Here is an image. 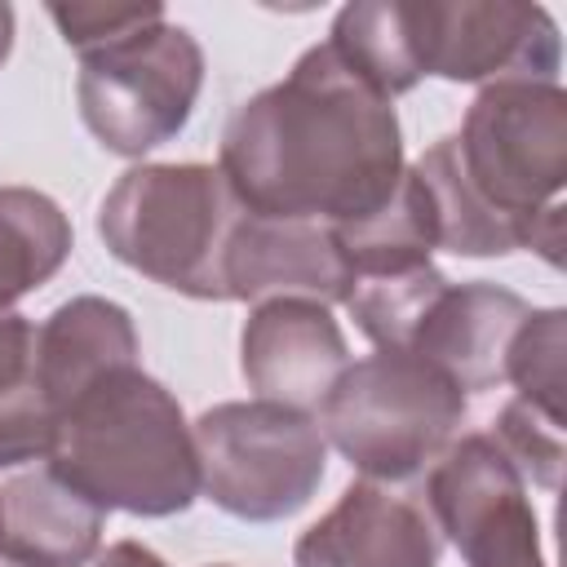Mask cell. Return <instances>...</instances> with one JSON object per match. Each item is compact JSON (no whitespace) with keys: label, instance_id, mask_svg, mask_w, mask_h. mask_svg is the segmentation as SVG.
Masks as SVG:
<instances>
[{"label":"cell","instance_id":"10","mask_svg":"<svg viewBox=\"0 0 567 567\" xmlns=\"http://www.w3.org/2000/svg\"><path fill=\"white\" fill-rule=\"evenodd\" d=\"M350 350L341 323L323 301L270 297L257 301L239 332V372L257 399L288 408H319L332 381L346 372Z\"/></svg>","mask_w":567,"mask_h":567},{"label":"cell","instance_id":"11","mask_svg":"<svg viewBox=\"0 0 567 567\" xmlns=\"http://www.w3.org/2000/svg\"><path fill=\"white\" fill-rule=\"evenodd\" d=\"M443 536L421 501L359 478L337 505L310 523L297 545V567H439Z\"/></svg>","mask_w":567,"mask_h":567},{"label":"cell","instance_id":"13","mask_svg":"<svg viewBox=\"0 0 567 567\" xmlns=\"http://www.w3.org/2000/svg\"><path fill=\"white\" fill-rule=\"evenodd\" d=\"M532 306L487 279L447 284L421 315L408 354L439 368L461 394H483L505 381V354Z\"/></svg>","mask_w":567,"mask_h":567},{"label":"cell","instance_id":"21","mask_svg":"<svg viewBox=\"0 0 567 567\" xmlns=\"http://www.w3.org/2000/svg\"><path fill=\"white\" fill-rule=\"evenodd\" d=\"M563 363H567V310H532L505 354V381L514 399L563 421Z\"/></svg>","mask_w":567,"mask_h":567},{"label":"cell","instance_id":"16","mask_svg":"<svg viewBox=\"0 0 567 567\" xmlns=\"http://www.w3.org/2000/svg\"><path fill=\"white\" fill-rule=\"evenodd\" d=\"M71 221L44 190L0 186V310L49 284L71 257Z\"/></svg>","mask_w":567,"mask_h":567},{"label":"cell","instance_id":"22","mask_svg":"<svg viewBox=\"0 0 567 567\" xmlns=\"http://www.w3.org/2000/svg\"><path fill=\"white\" fill-rule=\"evenodd\" d=\"M492 439L501 443V452L514 461V470L554 492L558 487V470H563V421L558 416H545L518 399H509L492 425Z\"/></svg>","mask_w":567,"mask_h":567},{"label":"cell","instance_id":"18","mask_svg":"<svg viewBox=\"0 0 567 567\" xmlns=\"http://www.w3.org/2000/svg\"><path fill=\"white\" fill-rule=\"evenodd\" d=\"M328 44L337 49V58L359 80H368L390 102L425 80L421 62H416V44H412L403 0H354V4H346L332 18Z\"/></svg>","mask_w":567,"mask_h":567},{"label":"cell","instance_id":"9","mask_svg":"<svg viewBox=\"0 0 567 567\" xmlns=\"http://www.w3.org/2000/svg\"><path fill=\"white\" fill-rule=\"evenodd\" d=\"M421 75L452 84L536 80L554 84L563 62L558 22L540 4L518 0H421L408 4Z\"/></svg>","mask_w":567,"mask_h":567},{"label":"cell","instance_id":"25","mask_svg":"<svg viewBox=\"0 0 567 567\" xmlns=\"http://www.w3.org/2000/svg\"><path fill=\"white\" fill-rule=\"evenodd\" d=\"M9 49H13V9H9V4H0V66H4Z\"/></svg>","mask_w":567,"mask_h":567},{"label":"cell","instance_id":"17","mask_svg":"<svg viewBox=\"0 0 567 567\" xmlns=\"http://www.w3.org/2000/svg\"><path fill=\"white\" fill-rule=\"evenodd\" d=\"M332 235H337V248L354 279L425 266L434 252V213H430V195H425L416 168L412 164L403 168L394 195L377 213H368L350 226H337Z\"/></svg>","mask_w":567,"mask_h":567},{"label":"cell","instance_id":"14","mask_svg":"<svg viewBox=\"0 0 567 567\" xmlns=\"http://www.w3.org/2000/svg\"><path fill=\"white\" fill-rule=\"evenodd\" d=\"M4 554L22 567H84L93 563L106 527V509L66 487L49 465L13 474L0 487Z\"/></svg>","mask_w":567,"mask_h":567},{"label":"cell","instance_id":"24","mask_svg":"<svg viewBox=\"0 0 567 567\" xmlns=\"http://www.w3.org/2000/svg\"><path fill=\"white\" fill-rule=\"evenodd\" d=\"M93 567H168V563L137 540H115V545H106V554H97Z\"/></svg>","mask_w":567,"mask_h":567},{"label":"cell","instance_id":"15","mask_svg":"<svg viewBox=\"0 0 567 567\" xmlns=\"http://www.w3.org/2000/svg\"><path fill=\"white\" fill-rule=\"evenodd\" d=\"M137 328L133 315L120 301L106 297H71L62 301L40 328H35V354H40V385L49 394V408H66L84 385H93L102 372L137 363Z\"/></svg>","mask_w":567,"mask_h":567},{"label":"cell","instance_id":"3","mask_svg":"<svg viewBox=\"0 0 567 567\" xmlns=\"http://www.w3.org/2000/svg\"><path fill=\"white\" fill-rule=\"evenodd\" d=\"M44 465L97 509L137 518H173L199 496V456L182 403L137 363L102 372L58 408Z\"/></svg>","mask_w":567,"mask_h":567},{"label":"cell","instance_id":"12","mask_svg":"<svg viewBox=\"0 0 567 567\" xmlns=\"http://www.w3.org/2000/svg\"><path fill=\"white\" fill-rule=\"evenodd\" d=\"M350 266L337 248L332 226L257 217L244 213L235 239L226 248V301H270V297H306L337 306L350 297Z\"/></svg>","mask_w":567,"mask_h":567},{"label":"cell","instance_id":"1","mask_svg":"<svg viewBox=\"0 0 567 567\" xmlns=\"http://www.w3.org/2000/svg\"><path fill=\"white\" fill-rule=\"evenodd\" d=\"M217 168L248 213L337 230L377 213L408 164L394 102L323 40L230 115Z\"/></svg>","mask_w":567,"mask_h":567},{"label":"cell","instance_id":"27","mask_svg":"<svg viewBox=\"0 0 567 567\" xmlns=\"http://www.w3.org/2000/svg\"><path fill=\"white\" fill-rule=\"evenodd\" d=\"M213 567H230V563H213Z\"/></svg>","mask_w":567,"mask_h":567},{"label":"cell","instance_id":"5","mask_svg":"<svg viewBox=\"0 0 567 567\" xmlns=\"http://www.w3.org/2000/svg\"><path fill=\"white\" fill-rule=\"evenodd\" d=\"M465 416V394L408 350H377L332 381L319 403L323 439L372 483L425 474Z\"/></svg>","mask_w":567,"mask_h":567},{"label":"cell","instance_id":"20","mask_svg":"<svg viewBox=\"0 0 567 567\" xmlns=\"http://www.w3.org/2000/svg\"><path fill=\"white\" fill-rule=\"evenodd\" d=\"M452 279L425 261L412 270H394V275H372V279H354L350 297L341 301L350 310V319L359 323V332L377 346V350H408L412 332L421 323V315L430 310V301L447 288Z\"/></svg>","mask_w":567,"mask_h":567},{"label":"cell","instance_id":"19","mask_svg":"<svg viewBox=\"0 0 567 567\" xmlns=\"http://www.w3.org/2000/svg\"><path fill=\"white\" fill-rule=\"evenodd\" d=\"M53 439V408L40 385L35 323L0 310V470L40 461Z\"/></svg>","mask_w":567,"mask_h":567},{"label":"cell","instance_id":"26","mask_svg":"<svg viewBox=\"0 0 567 567\" xmlns=\"http://www.w3.org/2000/svg\"><path fill=\"white\" fill-rule=\"evenodd\" d=\"M0 545H4V518H0Z\"/></svg>","mask_w":567,"mask_h":567},{"label":"cell","instance_id":"2","mask_svg":"<svg viewBox=\"0 0 567 567\" xmlns=\"http://www.w3.org/2000/svg\"><path fill=\"white\" fill-rule=\"evenodd\" d=\"M434 213V248L456 257H505L536 248L563 261L567 93L536 80L483 84L456 133L416 164Z\"/></svg>","mask_w":567,"mask_h":567},{"label":"cell","instance_id":"4","mask_svg":"<svg viewBox=\"0 0 567 567\" xmlns=\"http://www.w3.org/2000/svg\"><path fill=\"white\" fill-rule=\"evenodd\" d=\"M244 204L217 164H137L97 208L115 261L195 301H226V248Z\"/></svg>","mask_w":567,"mask_h":567},{"label":"cell","instance_id":"6","mask_svg":"<svg viewBox=\"0 0 567 567\" xmlns=\"http://www.w3.org/2000/svg\"><path fill=\"white\" fill-rule=\"evenodd\" d=\"M199 492L244 523L292 518L323 483L328 439L301 408L244 399L199 412L190 425Z\"/></svg>","mask_w":567,"mask_h":567},{"label":"cell","instance_id":"23","mask_svg":"<svg viewBox=\"0 0 567 567\" xmlns=\"http://www.w3.org/2000/svg\"><path fill=\"white\" fill-rule=\"evenodd\" d=\"M49 18L58 22L62 40L75 53H93L102 44L124 40L137 27L159 22L164 4H49Z\"/></svg>","mask_w":567,"mask_h":567},{"label":"cell","instance_id":"7","mask_svg":"<svg viewBox=\"0 0 567 567\" xmlns=\"http://www.w3.org/2000/svg\"><path fill=\"white\" fill-rule=\"evenodd\" d=\"M204 89V49L199 40L159 18L128 31L115 44L80 53L75 102L89 133L124 159H137L173 142Z\"/></svg>","mask_w":567,"mask_h":567},{"label":"cell","instance_id":"8","mask_svg":"<svg viewBox=\"0 0 567 567\" xmlns=\"http://www.w3.org/2000/svg\"><path fill=\"white\" fill-rule=\"evenodd\" d=\"M425 514L465 567H549L527 478L492 434L452 439L425 474Z\"/></svg>","mask_w":567,"mask_h":567}]
</instances>
